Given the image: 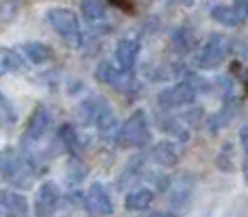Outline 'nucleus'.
<instances>
[{"instance_id":"nucleus-26","label":"nucleus","mask_w":248,"mask_h":217,"mask_svg":"<svg viewBox=\"0 0 248 217\" xmlns=\"http://www.w3.org/2000/svg\"><path fill=\"white\" fill-rule=\"evenodd\" d=\"M242 83H244V87L248 91V70H244V74H242Z\"/></svg>"},{"instance_id":"nucleus-14","label":"nucleus","mask_w":248,"mask_h":217,"mask_svg":"<svg viewBox=\"0 0 248 217\" xmlns=\"http://www.w3.org/2000/svg\"><path fill=\"white\" fill-rule=\"evenodd\" d=\"M237 111H240V100L233 98V96H229V98L224 100V104H222V111H218V113L209 119V130L218 132L220 128H224L233 117H235Z\"/></svg>"},{"instance_id":"nucleus-1","label":"nucleus","mask_w":248,"mask_h":217,"mask_svg":"<svg viewBox=\"0 0 248 217\" xmlns=\"http://www.w3.org/2000/svg\"><path fill=\"white\" fill-rule=\"evenodd\" d=\"M78 115H81L83 124L96 126L105 137H107V139L113 141V137H116V115H113L111 107H109V102L105 98L94 96V98L81 102V107H78Z\"/></svg>"},{"instance_id":"nucleus-4","label":"nucleus","mask_w":248,"mask_h":217,"mask_svg":"<svg viewBox=\"0 0 248 217\" xmlns=\"http://www.w3.org/2000/svg\"><path fill=\"white\" fill-rule=\"evenodd\" d=\"M2 178H7L16 187H29L35 178V165L24 157H4L0 161Z\"/></svg>"},{"instance_id":"nucleus-24","label":"nucleus","mask_w":248,"mask_h":217,"mask_svg":"<svg viewBox=\"0 0 248 217\" xmlns=\"http://www.w3.org/2000/svg\"><path fill=\"white\" fill-rule=\"evenodd\" d=\"M240 144H242V148H244V152L248 157V124L240 130Z\"/></svg>"},{"instance_id":"nucleus-10","label":"nucleus","mask_w":248,"mask_h":217,"mask_svg":"<svg viewBox=\"0 0 248 217\" xmlns=\"http://www.w3.org/2000/svg\"><path fill=\"white\" fill-rule=\"evenodd\" d=\"M137 55H140V39L135 37H126L118 43L116 48V61H118V68L122 72L131 74V70L135 68V61H137Z\"/></svg>"},{"instance_id":"nucleus-15","label":"nucleus","mask_w":248,"mask_h":217,"mask_svg":"<svg viewBox=\"0 0 248 217\" xmlns=\"http://www.w3.org/2000/svg\"><path fill=\"white\" fill-rule=\"evenodd\" d=\"M81 11L94 29L96 26H98V29H107V4L105 2H98V0H85V2L81 4Z\"/></svg>"},{"instance_id":"nucleus-22","label":"nucleus","mask_w":248,"mask_h":217,"mask_svg":"<svg viewBox=\"0 0 248 217\" xmlns=\"http://www.w3.org/2000/svg\"><path fill=\"white\" fill-rule=\"evenodd\" d=\"M231 152H233V145L231 144H227L218 152V159H216V163H218L220 170H227V172L233 170V157H231Z\"/></svg>"},{"instance_id":"nucleus-13","label":"nucleus","mask_w":248,"mask_h":217,"mask_svg":"<svg viewBox=\"0 0 248 217\" xmlns=\"http://www.w3.org/2000/svg\"><path fill=\"white\" fill-rule=\"evenodd\" d=\"M0 211L11 217H24L29 211V202L16 191H0Z\"/></svg>"},{"instance_id":"nucleus-25","label":"nucleus","mask_w":248,"mask_h":217,"mask_svg":"<svg viewBox=\"0 0 248 217\" xmlns=\"http://www.w3.org/2000/svg\"><path fill=\"white\" fill-rule=\"evenodd\" d=\"M150 217H176L174 213H168V211H161V213H153Z\"/></svg>"},{"instance_id":"nucleus-11","label":"nucleus","mask_w":248,"mask_h":217,"mask_svg":"<svg viewBox=\"0 0 248 217\" xmlns=\"http://www.w3.org/2000/svg\"><path fill=\"white\" fill-rule=\"evenodd\" d=\"M50 124H52V117L46 109L44 107L35 109V113L31 115V119H29V126H26V130H24V139L26 141L42 139V137L46 135V130L50 128Z\"/></svg>"},{"instance_id":"nucleus-28","label":"nucleus","mask_w":248,"mask_h":217,"mask_svg":"<svg viewBox=\"0 0 248 217\" xmlns=\"http://www.w3.org/2000/svg\"><path fill=\"white\" fill-rule=\"evenodd\" d=\"M0 104H4V98H2V94H0Z\"/></svg>"},{"instance_id":"nucleus-2","label":"nucleus","mask_w":248,"mask_h":217,"mask_svg":"<svg viewBox=\"0 0 248 217\" xmlns=\"http://www.w3.org/2000/svg\"><path fill=\"white\" fill-rule=\"evenodd\" d=\"M113 144H118L120 148H144V145L150 144V126L144 111H133V115L116 132Z\"/></svg>"},{"instance_id":"nucleus-7","label":"nucleus","mask_w":248,"mask_h":217,"mask_svg":"<svg viewBox=\"0 0 248 217\" xmlns=\"http://www.w3.org/2000/svg\"><path fill=\"white\" fill-rule=\"evenodd\" d=\"M83 204H85V211L92 217L113 215V202H111V198H109V191L100 183H94L87 189L85 198H83Z\"/></svg>"},{"instance_id":"nucleus-17","label":"nucleus","mask_w":248,"mask_h":217,"mask_svg":"<svg viewBox=\"0 0 248 217\" xmlns=\"http://www.w3.org/2000/svg\"><path fill=\"white\" fill-rule=\"evenodd\" d=\"M153 200H155L153 189H133L124 198V206H126V211H144L153 204Z\"/></svg>"},{"instance_id":"nucleus-9","label":"nucleus","mask_w":248,"mask_h":217,"mask_svg":"<svg viewBox=\"0 0 248 217\" xmlns=\"http://www.w3.org/2000/svg\"><path fill=\"white\" fill-rule=\"evenodd\" d=\"M96 81L113 85V89H126V87H131V74L122 72V70L116 68L113 63L105 61V63H100L98 70H96Z\"/></svg>"},{"instance_id":"nucleus-16","label":"nucleus","mask_w":248,"mask_h":217,"mask_svg":"<svg viewBox=\"0 0 248 217\" xmlns=\"http://www.w3.org/2000/svg\"><path fill=\"white\" fill-rule=\"evenodd\" d=\"M153 161L161 167H174L179 163V152H176L172 141H161L153 148Z\"/></svg>"},{"instance_id":"nucleus-5","label":"nucleus","mask_w":248,"mask_h":217,"mask_svg":"<svg viewBox=\"0 0 248 217\" xmlns=\"http://www.w3.org/2000/svg\"><path fill=\"white\" fill-rule=\"evenodd\" d=\"M227 52H231V42H229L224 35H218L214 33L209 39L205 42V46L201 48L196 57V65L202 70H209V68H216L224 61Z\"/></svg>"},{"instance_id":"nucleus-19","label":"nucleus","mask_w":248,"mask_h":217,"mask_svg":"<svg viewBox=\"0 0 248 217\" xmlns=\"http://www.w3.org/2000/svg\"><path fill=\"white\" fill-rule=\"evenodd\" d=\"M22 57L17 55L16 50H9V48H4V50H0V76H4V74L9 72H16V70L22 68Z\"/></svg>"},{"instance_id":"nucleus-3","label":"nucleus","mask_w":248,"mask_h":217,"mask_svg":"<svg viewBox=\"0 0 248 217\" xmlns=\"http://www.w3.org/2000/svg\"><path fill=\"white\" fill-rule=\"evenodd\" d=\"M46 17H48L52 29H55L68 43H72V46H81L83 43L81 26H78V17L74 15V11L63 9V7H57V9H50V11L46 13Z\"/></svg>"},{"instance_id":"nucleus-6","label":"nucleus","mask_w":248,"mask_h":217,"mask_svg":"<svg viewBox=\"0 0 248 217\" xmlns=\"http://www.w3.org/2000/svg\"><path fill=\"white\" fill-rule=\"evenodd\" d=\"M196 83L192 81H183L179 83V85L174 87H168V89H163L161 94H159V104H161V109H176V107H185V104H192L194 100H196Z\"/></svg>"},{"instance_id":"nucleus-23","label":"nucleus","mask_w":248,"mask_h":217,"mask_svg":"<svg viewBox=\"0 0 248 217\" xmlns=\"http://www.w3.org/2000/svg\"><path fill=\"white\" fill-rule=\"evenodd\" d=\"M70 172H72V176H70V183L77 185V183H81V180L85 178V172H87V170L77 161V159H74V161L70 163Z\"/></svg>"},{"instance_id":"nucleus-18","label":"nucleus","mask_w":248,"mask_h":217,"mask_svg":"<svg viewBox=\"0 0 248 217\" xmlns=\"http://www.w3.org/2000/svg\"><path fill=\"white\" fill-rule=\"evenodd\" d=\"M24 55L29 61H33L35 65H42L46 61L52 59V50L46 46V43H39V42H31V43H24Z\"/></svg>"},{"instance_id":"nucleus-21","label":"nucleus","mask_w":248,"mask_h":217,"mask_svg":"<svg viewBox=\"0 0 248 217\" xmlns=\"http://www.w3.org/2000/svg\"><path fill=\"white\" fill-rule=\"evenodd\" d=\"M172 42L181 48V50H192L194 46V35L189 29H179L174 35H172Z\"/></svg>"},{"instance_id":"nucleus-27","label":"nucleus","mask_w":248,"mask_h":217,"mask_svg":"<svg viewBox=\"0 0 248 217\" xmlns=\"http://www.w3.org/2000/svg\"><path fill=\"white\" fill-rule=\"evenodd\" d=\"M244 178H246V183H248V157L244 159Z\"/></svg>"},{"instance_id":"nucleus-8","label":"nucleus","mask_w":248,"mask_h":217,"mask_svg":"<svg viewBox=\"0 0 248 217\" xmlns=\"http://www.w3.org/2000/svg\"><path fill=\"white\" fill-rule=\"evenodd\" d=\"M61 202V193H59V187L55 183H44L39 187L37 196H35V213L37 217H48L57 211Z\"/></svg>"},{"instance_id":"nucleus-12","label":"nucleus","mask_w":248,"mask_h":217,"mask_svg":"<svg viewBox=\"0 0 248 217\" xmlns=\"http://www.w3.org/2000/svg\"><path fill=\"white\" fill-rule=\"evenodd\" d=\"M211 17L216 22H220V24L233 29V26H240L246 15L242 13V9L237 4H214L211 7Z\"/></svg>"},{"instance_id":"nucleus-20","label":"nucleus","mask_w":248,"mask_h":217,"mask_svg":"<svg viewBox=\"0 0 248 217\" xmlns=\"http://www.w3.org/2000/svg\"><path fill=\"white\" fill-rule=\"evenodd\" d=\"M59 137H61V144L65 145V150H68L72 157H78V148H81V141H78L77 132H74V128L70 126V124H65V126L59 128Z\"/></svg>"}]
</instances>
